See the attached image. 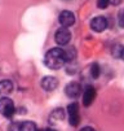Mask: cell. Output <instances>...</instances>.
<instances>
[{
  "label": "cell",
  "instance_id": "6da1fadb",
  "mask_svg": "<svg viewBox=\"0 0 124 131\" xmlns=\"http://www.w3.org/2000/svg\"><path fill=\"white\" fill-rule=\"evenodd\" d=\"M44 62H45V65L49 69H53V70L62 68L63 64L66 62L65 51L61 49V48H52V49H49L47 52V54H45Z\"/></svg>",
  "mask_w": 124,
  "mask_h": 131
},
{
  "label": "cell",
  "instance_id": "7a4b0ae2",
  "mask_svg": "<svg viewBox=\"0 0 124 131\" xmlns=\"http://www.w3.org/2000/svg\"><path fill=\"white\" fill-rule=\"evenodd\" d=\"M16 113V106L13 104V100L4 96L0 99V114H3L7 118H12Z\"/></svg>",
  "mask_w": 124,
  "mask_h": 131
},
{
  "label": "cell",
  "instance_id": "3957f363",
  "mask_svg": "<svg viewBox=\"0 0 124 131\" xmlns=\"http://www.w3.org/2000/svg\"><path fill=\"white\" fill-rule=\"evenodd\" d=\"M54 39H56V43L58 46H67L70 39H71V32L68 31L67 27H62V29H58L56 31V35H54Z\"/></svg>",
  "mask_w": 124,
  "mask_h": 131
},
{
  "label": "cell",
  "instance_id": "277c9868",
  "mask_svg": "<svg viewBox=\"0 0 124 131\" xmlns=\"http://www.w3.org/2000/svg\"><path fill=\"white\" fill-rule=\"evenodd\" d=\"M67 114H68V122L71 126H78L80 117H79V106L76 103H73L67 106Z\"/></svg>",
  "mask_w": 124,
  "mask_h": 131
},
{
  "label": "cell",
  "instance_id": "5b68a950",
  "mask_svg": "<svg viewBox=\"0 0 124 131\" xmlns=\"http://www.w3.org/2000/svg\"><path fill=\"white\" fill-rule=\"evenodd\" d=\"M58 21L63 27H70V26H73L75 24V16L70 10H63L58 16Z\"/></svg>",
  "mask_w": 124,
  "mask_h": 131
},
{
  "label": "cell",
  "instance_id": "8992f818",
  "mask_svg": "<svg viewBox=\"0 0 124 131\" xmlns=\"http://www.w3.org/2000/svg\"><path fill=\"white\" fill-rule=\"evenodd\" d=\"M91 27L96 32H102L106 27H107V21L103 16H97L91 21Z\"/></svg>",
  "mask_w": 124,
  "mask_h": 131
},
{
  "label": "cell",
  "instance_id": "52a82bcc",
  "mask_svg": "<svg viewBox=\"0 0 124 131\" xmlns=\"http://www.w3.org/2000/svg\"><path fill=\"white\" fill-rule=\"evenodd\" d=\"M65 93L70 99H76L80 95V84L78 82H71L65 87Z\"/></svg>",
  "mask_w": 124,
  "mask_h": 131
},
{
  "label": "cell",
  "instance_id": "ba28073f",
  "mask_svg": "<svg viewBox=\"0 0 124 131\" xmlns=\"http://www.w3.org/2000/svg\"><path fill=\"white\" fill-rule=\"evenodd\" d=\"M94 97H96V90H94L92 86H88V87L85 88L84 93H83V104H84L85 106H89V105L93 103Z\"/></svg>",
  "mask_w": 124,
  "mask_h": 131
},
{
  "label": "cell",
  "instance_id": "9c48e42d",
  "mask_svg": "<svg viewBox=\"0 0 124 131\" xmlns=\"http://www.w3.org/2000/svg\"><path fill=\"white\" fill-rule=\"evenodd\" d=\"M57 86H58V81L54 77H45L42 81V87L45 91H53L57 88Z\"/></svg>",
  "mask_w": 124,
  "mask_h": 131
},
{
  "label": "cell",
  "instance_id": "30bf717a",
  "mask_svg": "<svg viewBox=\"0 0 124 131\" xmlns=\"http://www.w3.org/2000/svg\"><path fill=\"white\" fill-rule=\"evenodd\" d=\"M13 91V83L9 79H3L0 81V95L7 96L8 93H10Z\"/></svg>",
  "mask_w": 124,
  "mask_h": 131
},
{
  "label": "cell",
  "instance_id": "8fae6325",
  "mask_svg": "<svg viewBox=\"0 0 124 131\" xmlns=\"http://www.w3.org/2000/svg\"><path fill=\"white\" fill-rule=\"evenodd\" d=\"M20 130H21V131H36L38 128H36V126H35L34 122L26 121V122H21Z\"/></svg>",
  "mask_w": 124,
  "mask_h": 131
},
{
  "label": "cell",
  "instance_id": "7c38bea8",
  "mask_svg": "<svg viewBox=\"0 0 124 131\" xmlns=\"http://www.w3.org/2000/svg\"><path fill=\"white\" fill-rule=\"evenodd\" d=\"M76 57V52H75V48H68L65 51V59H66V62H70L73 61L74 59Z\"/></svg>",
  "mask_w": 124,
  "mask_h": 131
},
{
  "label": "cell",
  "instance_id": "4fadbf2b",
  "mask_svg": "<svg viewBox=\"0 0 124 131\" xmlns=\"http://www.w3.org/2000/svg\"><path fill=\"white\" fill-rule=\"evenodd\" d=\"M100 73H101V69H100V65L97 64V62H94V64H92V66H91V75H92V78H98L100 77Z\"/></svg>",
  "mask_w": 124,
  "mask_h": 131
},
{
  "label": "cell",
  "instance_id": "5bb4252c",
  "mask_svg": "<svg viewBox=\"0 0 124 131\" xmlns=\"http://www.w3.org/2000/svg\"><path fill=\"white\" fill-rule=\"evenodd\" d=\"M65 117V114H63V109H57V110H54L52 113V118L53 119H62Z\"/></svg>",
  "mask_w": 124,
  "mask_h": 131
},
{
  "label": "cell",
  "instance_id": "9a60e30c",
  "mask_svg": "<svg viewBox=\"0 0 124 131\" xmlns=\"http://www.w3.org/2000/svg\"><path fill=\"white\" fill-rule=\"evenodd\" d=\"M118 24L120 27L124 29V9L119 10V13H118Z\"/></svg>",
  "mask_w": 124,
  "mask_h": 131
},
{
  "label": "cell",
  "instance_id": "2e32d148",
  "mask_svg": "<svg viewBox=\"0 0 124 131\" xmlns=\"http://www.w3.org/2000/svg\"><path fill=\"white\" fill-rule=\"evenodd\" d=\"M109 4H110V0H98V2H97V5H98V8H101V9L107 8Z\"/></svg>",
  "mask_w": 124,
  "mask_h": 131
},
{
  "label": "cell",
  "instance_id": "e0dca14e",
  "mask_svg": "<svg viewBox=\"0 0 124 131\" xmlns=\"http://www.w3.org/2000/svg\"><path fill=\"white\" fill-rule=\"evenodd\" d=\"M20 126H21V123H12L9 127V131H21Z\"/></svg>",
  "mask_w": 124,
  "mask_h": 131
},
{
  "label": "cell",
  "instance_id": "ac0fdd59",
  "mask_svg": "<svg viewBox=\"0 0 124 131\" xmlns=\"http://www.w3.org/2000/svg\"><path fill=\"white\" fill-rule=\"evenodd\" d=\"M121 3H123V0H110V4H113V5H119Z\"/></svg>",
  "mask_w": 124,
  "mask_h": 131
},
{
  "label": "cell",
  "instance_id": "d6986e66",
  "mask_svg": "<svg viewBox=\"0 0 124 131\" xmlns=\"http://www.w3.org/2000/svg\"><path fill=\"white\" fill-rule=\"evenodd\" d=\"M80 131H94V128H92V127H83Z\"/></svg>",
  "mask_w": 124,
  "mask_h": 131
},
{
  "label": "cell",
  "instance_id": "ffe728a7",
  "mask_svg": "<svg viewBox=\"0 0 124 131\" xmlns=\"http://www.w3.org/2000/svg\"><path fill=\"white\" fill-rule=\"evenodd\" d=\"M121 59L124 60V47H123V49H121Z\"/></svg>",
  "mask_w": 124,
  "mask_h": 131
},
{
  "label": "cell",
  "instance_id": "44dd1931",
  "mask_svg": "<svg viewBox=\"0 0 124 131\" xmlns=\"http://www.w3.org/2000/svg\"><path fill=\"white\" fill-rule=\"evenodd\" d=\"M45 131H56V130H54V128H47Z\"/></svg>",
  "mask_w": 124,
  "mask_h": 131
},
{
  "label": "cell",
  "instance_id": "7402d4cb",
  "mask_svg": "<svg viewBox=\"0 0 124 131\" xmlns=\"http://www.w3.org/2000/svg\"><path fill=\"white\" fill-rule=\"evenodd\" d=\"M36 131H43V130H36Z\"/></svg>",
  "mask_w": 124,
  "mask_h": 131
}]
</instances>
